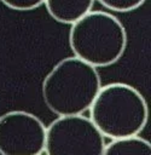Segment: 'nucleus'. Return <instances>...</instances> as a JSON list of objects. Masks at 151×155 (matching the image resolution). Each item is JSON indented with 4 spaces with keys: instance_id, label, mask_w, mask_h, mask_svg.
<instances>
[{
    "instance_id": "f257e3e1",
    "label": "nucleus",
    "mask_w": 151,
    "mask_h": 155,
    "mask_svg": "<svg viewBox=\"0 0 151 155\" xmlns=\"http://www.w3.org/2000/svg\"><path fill=\"white\" fill-rule=\"evenodd\" d=\"M101 87L98 69L72 56L57 62L41 85L46 107L57 116L83 114Z\"/></svg>"
},
{
    "instance_id": "f03ea898",
    "label": "nucleus",
    "mask_w": 151,
    "mask_h": 155,
    "mask_svg": "<svg viewBox=\"0 0 151 155\" xmlns=\"http://www.w3.org/2000/svg\"><path fill=\"white\" fill-rule=\"evenodd\" d=\"M88 110L91 121L104 138L110 139L139 136L149 120L146 99L124 82L101 86Z\"/></svg>"
},
{
    "instance_id": "7ed1b4c3",
    "label": "nucleus",
    "mask_w": 151,
    "mask_h": 155,
    "mask_svg": "<svg viewBox=\"0 0 151 155\" xmlns=\"http://www.w3.org/2000/svg\"><path fill=\"white\" fill-rule=\"evenodd\" d=\"M128 36L120 19L106 11H89L69 30V46L75 57L95 67L115 64L124 54Z\"/></svg>"
},
{
    "instance_id": "20e7f679",
    "label": "nucleus",
    "mask_w": 151,
    "mask_h": 155,
    "mask_svg": "<svg viewBox=\"0 0 151 155\" xmlns=\"http://www.w3.org/2000/svg\"><path fill=\"white\" fill-rule=\"evenodd\" d=\"M104 136L89 117L58 116L46 126V155H103Z\"/></svg>"
},
{
    "instance_id": "39448f33",
    "label": "nucleus",
    "mask_w": 151,
    "mask_h": 155,
    "mask_svg": "<svg viewBox=\"0 0 151 155\" xmlns=\"http://www.w3.org/2000/svg\"><path fill=\"white\" fill-rule=\"evenodd\" d=\"M46 126L35 114L11 110L0 115V155H41Z\"/></svg>"
},
{
    "instance_id": "423d86ee",
    "label": "nucleus",
    "mask_w": 151,
    "mask_h": 155,
    "mask_svg": "<svg viewBox=\"0 0 151 155\" xmlns=\"http://www.w3.org/2000/svg\"><path fill=\"white\" fill-rule=\"evenodd\" d=\"M43 4L56 22L72 24L92 10L94 0H45Z\"/></svg>"
},
{
    "instance_id": "0eeeda50",
    "label": "nucleus",
    "mask_w": 151,
    "mask_h": 155,
    "mask_svg": "<svg viewBox=\"0 0 151 155\" xmlns=\"http://www.w3.org/2000/svg\"><path fill=\"white\" fill-rule=\"evenodd\" d=\"M103 155H151V143L139 136L111 139L105 144Z\"/></svg>"
},
{
    "instance_id": "6e6552de",
    "label": "nucleus",
    "mask_w": 151,
    "mask_h": 155,
    "mask_svg": "<svg viewBox=\"0 0 151 155\" xmlns=\"http://www.w3.org/2000/svg\"><path fill=\"white\" fill-rule=\"evenodd\" d=\"M146 0H98L104 7L114 12H132L145 4Z\"/></svg>"
},
{
    "instance_id": "1a4fd4ad",
    "label": "nucleus",
    "mask_w": 151,
    "mask_h": 155,
    "mask_svg": "<svg viewBox=\"0 0 151 155\" xmlns=\"http://www.w3.org/2000/svg\"><path fill=\"white\" fill-rule=\"evenodd\" d=\"M5 6L14 11H31L40 7L45 0H0Z\"/></svg>"
}]
</instances>
